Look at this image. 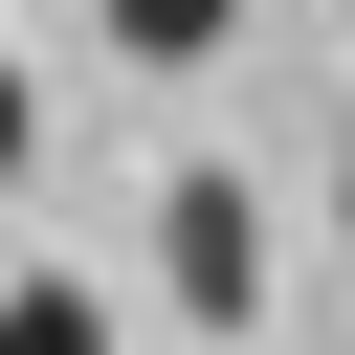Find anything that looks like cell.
<instances>
[{"instance_id":"obj_1","label":"cell","mask_w":355,"mask_h":355,"mask_svg":"<svg viewBox=\"0 0 355 355\" xmlns=\"http://www.w3.org/2000/svg\"><path fill=\"white\" fill-rule=\"evenodd\" d=\"M155 244H178V311H200V333H244V311H266V244H244V178H178V200H155Z\"/></svg>"},{"instance_id":"obj_2","label":"cell","mask_w":355,"mask_h":355,"mask_svg":"<svg viewBox=\"0 0 355 355\" xmlns=\"http://www.w3.org/2000/svg\"><path fill=\"white\" fill-rule=\"evenodd\" d=\"M89 22H111V44H133V67H200V44H222V22H244V0H89Z\"/></svg>"},{"instance_id":"obj_3","label":"cell","mask_w":355,"mask_h":355,"mask_svg":"<svg viewBox=\"0 0 355 355\" xmlns=\"http://www.w3.org/2000/svg\"><path fill=\"white\" fill-rule=\"evenodd\" d=\"M0 355H111V311L89 288H0Z\"/></svg>"},{"instance_id":"obj_4","label":"cell","mask_w":355,"mask_h":355,"mask_svg":"<svg viewBox=\"0 0 355 355\" xmlns=\"http://www.w3.org/2000/svg\"><path fill=\"white\" fill-rule=\"evenodd\" d=\"M22 155H44V89H22V67H0V200H22Z\"/></svg>"}]
</instances>
